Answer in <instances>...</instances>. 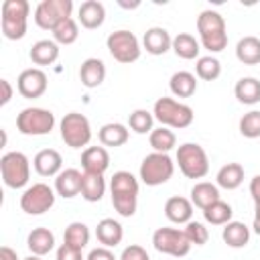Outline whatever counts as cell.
I'll use <instances>...</instances> for the list:
<instances>
[{
  "mask_svg": "<svg viewBox=\"0 0 260 260\" xmlns=\"http://www.w3.org/2000/svg\"><path fill=\"white\" fill-rule=\"evenodd\" d=\"M59 130H61V138L67 146L71 148H81V146H87L89 140H91V126H89V120L79 114V112H69L63 116L61 124H59Z\"/></svg>",
  "mask_w": 260,
  "mask_h": 260,
  "instance_id": "10",
  "label": "cell"
},
{
  "mask_svg": "<svg viewBox=\"0 0 260 260\" xmlns=\"http://www.w3.org/2000/svg\"><path fill=\"white\" fill-rule=\"evenodd\" d=\"M104 20H106V8H104L102 2H98V0L81 2V6H79V22H81L83 28H89V30L100 28L104 24Z\"/></svg>",
  "mask_w": 260,
  "mask_h": 260,
  "instance_id": "22",
  "label": "cell"
},
{
  "mask_svg": "<svg viewBox=\"0 0 260 260\" xmlns=\"http://www.w3.org/2000/svg\"><path fill=\"white\" fill-rule=\"evenodd\" d=\"M120 260H150V258H148V254H146V250H144L142 246L130 244V246H126V248L122 250Z\"/></svg>",
  "mask_w": 260,
  "mask_h": 260,
  "instance_id": "43",
  "label": "cell"
},
{
  "mask_svg": "<svg viewBox=\"0 0 260 260\" xmlns=\"http://www.w3.org/2000/svg\"><path fill=\"white\" fill-rule=\"evenodd\" d=\"M85 260H116V256H114V252H112L110 248L100 246V248H93V250L87 254Z\"/></svg>",
  "mask_w": 260,
  "mask_h": 260,
  "instance_id": "45",
  "label": "cell"
},
{
  "mask_svg": "<svg viewBox=\"0 0 260 260\" xmlns=\"http://www.w3.org/2000/svg\"><path fill=\"white\" fill-rule=\"evenodd\" d=\"M106 193V179L104 175H95V173H83V181H81V197L89 203H95L104 197Z\"/></svg>",
  "mask_w": 260,
  "mask_h": 260,
  "instance_id": "32",
  "label": "cell"
},
{
  "mask_svg": "<svg viewBox=\"0 0 260 260\" xmlns=\"http://www.w3.org/2000/svg\"><path fill=\"white\" fill-rule=\"evenodd\" d=\"M185 236H187V240L191 242V246H203V244H207V240H209V232H207V228L203 225V223H199V221H189V223H185Z\"/></svg>",
  "mask_w": 260,
  "mask_h": 260,
  "instance_id": "41",
  "label": "cell"
},
{
  "mask_svg": "<svg viewBox=\"0 0 260 260\" xmlns=\"http://www.w3.org/2000/svg\"><path fill=\"white\" fill-rule=\"evenodd\" d=\"M175 173V162L169 154L165 152H150L142 158L140 162V169H138V175H140V181L148 187H158V185H165Z\"/></svg>",
  "mask_w": 260,
  "mask_h": 260,
  "instance_id": "5",
  "label": "cell"
},
{
  "mask_svg": "<svg viewBox=\"0 0 260 260\" xmlns=\"http://www.w3.org/2000/svg\"><path fill=\"white\" fill-rule=\"evenodd\" d=\"M234 93H236V100L240 104L254 106L260 102V81L256 77H242L236 81Z\"/></svg>",
  "mask_w": 260,
  "mask_h": 260,
  "instance_id": "30",
  "label": "cell"
},
{
  "mask_svg": "<svg viewBox=\"0 0 260 260\" xmlns=\"http://www.w3.org/2000/svg\"><path fill=\"white\" fill-rule=\"evenodd\" d=\"M221 238L230 248H244L250 242V228L242 221H230L223 225Z\"/></svg>",
  "mask_w": 260,
  "mask_h": 260,
  "instance_id": "33",
  "label": "cell"
},
{
  "mask_svg": "<svg viewBox=\"0 0 260 260\" xmlns=\"http://www.w3.org/2000/svg\"><path fill=\"white\" fill-rule=\"evenodd\" d=\"M152 114H154V120L160 122V126H167L171 130L187 128L193 124V118H195V112L191 106L177 102L173 98H158L154 102Z\"/></svg>",
  "mask_w": 260,
  "mask_h": 260,
  "instance_id": "4",
  "label": "cell"
},
{
  "mask_svg": "<svg viewBox=\"0 0 260 260\" xmlns=\"http://www.w3.org/2000/svg\"><path fill=\"white\" fill-rule=\"evenodd\" d=\"M232 215H234L232 205L225 203V201H221V199H217L215 203H211L209 207L203 209V217L211 225H225V223L232 221Z\"/></svg>",
  "mask_w": 260,
  "mask_h": 260,
  "instance_id": "35",
  "label": "cell"
},
{
  "mask_svg": "<svg viewBox=\"0 0 260 260\" xmlns=\"http://www.w3.org/2000/svg\"><path fill=\"white\" fill-rule=\"evenodd\" d=\"M152 246L167 256L183 258L191 252V242L187 240L185 232L179 228H158L152 234Z\"/></svg>",
  "mask_w": 260,
  "mask_h": 260,
  "instance_id": "11",
  "label": "cell"
},
{
  "mask_svg": "<svg viewBox=\"0 0 260 260\" xmlns=\"http://www.w3.org/2000/svg\"><path fill=\"white\" fill-rule=\"evenodd\" d=\"M0 89H2V95H0V106H6L10 100H12V85L8 79H0Z\"/></svg>",
  "mask_w": 260,
  "mask_h": 260,
  "instance_id": "46",
  "label": "cell"
},
{
  "mask_svg": "<svg viewBox=\"0 0 260 260\" xmlns=\"http://www.w3.org/2000/svg\"><path fill=\"white\" fill-rule=\"evenodd\" d=\"M32 167L41 177H57L63 171V158L55 148H43L35 154Z\"/></svg>",
  "mask_w": 260,
  "mask_h": 260,
  "instance_id": "15",
  "label": "cell"
},
{
  "mask_svg": "<svg viewBox=\"0 0 260 260\" xmlns=\"http://www.w3.org/2000/svg\"><path fill=\"white\" fill-rule=\"evenodd\" d=\"M177 165L187 179H203L209 173L207 152L197 142H185L177 148Z\"/></svg>",
  "mask_w": 260,
  "mask_h": 260,
  "instance_id": "6",
  "label": "cell"
},
{
  "mask_svg": "<svg viewBox=\"0 0 260 260\" xmlns=\"http://www.w3.org/2000/svg\"><path fill=\"white\" fill-rule=\"evenodd\" d=\"M95 236H98V242L104 246V248H114L122 242L124 238V228L120 221L112 219V217H104L98 228H95Z\"/></svg>",
  "mask_w": 260,
  "mask_h": 260,
  "instance_id": "21",
  "label": "cell"
},
{
  "mask_svg": "<svg viewBox=\"0 0 260 260\" xmlns=\"http://www.w3.org/2000/svg\"><path fill=\"white\" fill-rule=\"evenodd\" d=\"M47 73L41 69V67H28L24 71H20L18 79H16V87H18V93L26 100H35V98H41L45 91H47Z\"/></svg>",
  "mask_w": 260,
  "mask_h": 260,
  "instance_id": "14",
  "label": "cell"
},
{
  "mask_svg": "<svg viewBox=\"0 0 260 260\" xmlns=\"http://www.w3.org/2000/svg\"><path fill=\"white\" fill-rule=\"evenodd\" d=\"M81 167L83 173H95L104 175L110 167V154L104 146H87L81 152Z\"/></svg>",
  "mask_w": 260,
  "mask_h": 260,
  "instance_id": "19",
  "label": "cell"
},
{
  "mask_svg": "<svg viewBox=\"0 0 260 260\" xmlns=\"http://www.w3.org/2000/svg\"><path fill=\"white\" fill-rule=\"evenodd\" d=\"M57 260H83V254H81V250H77V248H73V246L63 242L57 248Z\"/></svg>",
  "mask_w": 260,
  "mask_h": 260,
  "instance_id": "44",
  "label": "cell"
},
{
  "mask_svg": "<svg viewBox=\"0 0 260 260\" xmlns=\"http://www.w3.org/2000/svg\"><path fill=\"white\" fill-rule=\"evenodd\" d=\"M55 126V114L45 108H24L16 116V128L24 136L49 134Z\"/></svg>",
  "mask_w": 260,
  "mask_h": 260,
  "instance_id": "8",
  "label": "cell"
},
{
  "mask_svg": "<svg viewBox=\"0 0 260 260\" xmlns=\"http://www.w3.org/2000/svg\"><path fill=\"white\" fill-rule=\"evenodd\" d=\"M30 4L26 0H4L0 8L2 35L8 41H18L26 35Z\"/></svg>",
  "mask_w": 260,
  "mask_h": 260,
  "instance_id": "3",
  "label": "cell"
},
{
  "mask_svg": "<svg viewBox=\"0 0 260 260\" xmlns=\"http://www.w3.org/2000/svg\"><path fill=\"white\" fill-rule=\"evenodd\" d=\"M79 79L81 83L87 87V89H93V87H100L106 79V65L102 59H95V57H89L81 63L79 67Z\"/></svg>",
  "mask_w": 260,
  "mask_h": 260,
  "instance_id": "20",
  "label": "cell"
},
{
  "mask_svg": "<svg viewBox=\"0 0 260 260\" xmlns=\"http://www.w3.org/2000/svg\"><path fill=\"white\" fill-rule=\"evenodd\" d=\"M0 173H2V181L6 187L22 189L30 179V160L26 158V154L18 150L6 152L0 158Z\"/></svg>",
  "mask_w": 260,
  "mask_h": 260,
  "instance_id": "7",
  "label": "cell"
},
{
  "mask_svg": "<svg viewBox=\"0 0 260 260\" xmlns=\"http://www.w3.org/2000/svg\"><path fill=\"white\" fill-rule=\"evenodd\" d=\"M51 32H53V41H55L57 45H71V43H75L77 37H79V26H77V22H75L73 18H65V20L59 22Z\"/></svg>",
  "mask_w": 260,
  "mask_h": 260,
  "instance_id": "37",
  "label": "cell"
},
{
  "mask_svg": "<svg viewBox=\"0 0 260 260\" xmlns=\"http://www.w3.org/2000/svg\"><path fill=\"white\" fill-rule=\"evenodd\" d=\"M215 181H217V187L234 191L244 183V167L240 162H228L217 171Z\"/></svg>",
  "mask_w": 260,
  "mask_h": 260,
  "instance_id": "29",
  "label": "cell"
},
{
  "mask_svg": "<svg viewBox=\"0 0 260 260\" xmlns=\"http://www.w3.org/2000/svg\"><path fill=\"white\" fill-rule=\"evenodd\" d=\"M152 124H154V114L148 112V110L138 108V110H134V112L128 116V126H130V130L136 132V134H146V132L150 134V132L154 130Z\"/></svg>",
  "mask_w": 260,
  "mask_h": 260,
  "instance_id": "38",
  "label": "cell"
},
{
  "mask_svg": "<svg viewBox=\"0 0 260 260\" xmlns=\"http://www.w3.org/2000/svg\"><path fill=\"white\" fill-rule=\"evenodd\" d=\"M148 142H150V146L154 148V152H165V154H169V150H173L175 144H177V136H175V132H173L171 128L160 126V128H154V130L148 134Z\"/></svg>",
  "mask_w": 260,
  "mask_h": 260,
  "instance_id": "34",
  "label": "cell"
},
{
  "mask_svg": "<svg viewBox=\"0 0 260 260\" xmlns=\"http://www.w3.org/2000/svg\"><path fill=\"white\" fill-rule=\"evenodd\" d=\"M128 136H130V130L120 124V122H110V124H104L98 132V138L102 142V146H122L128 142Z\"/></svg>",
  "mask_w": 260,
  "mask_h": 260,
  "instance_id": "26",
  "label": "cell"
},
{
  "mask_svg": "<svg viewBox=\"0 0 260 260\" xmlns=\"http://www.w3.org/2000/svg\"><path fill=\"white\" fill-rule=\"evenodd\" d=\"M106 47H108L110 55L118 63H124V65H130V63L138 61L140 51H142L136 35L130 32V30H124V28L110 32L108 39H106Z\"/></svg>",
  "mask_w": 260,
  "mask_h": 260,
  "instance_id": "9",
  "label": "cell"
},
{
  "mask_svg": "<svg viewBox=\"0 0 260 260\" xmlns=\"http://www.w3.org/2000/svg\"><path fill=\"white\" fill-rule=\"evenodd\" d=\"M55 205V191L47 183H35L20 195V209L28 215H41Z\"/></svg>",
  "mask_w": 260,
  "mask_h": 260,
  "instance_id": "13",
  "label": "cell"
},
{
  "mask_svg": "<svg viewBox=\"0 0 260 260\" xmlns=\"http://www.w3.org/2000/svg\"><path fill=\"white\" fill-rule=\"evenodd\" d=\"M236 59L244 65H258L260 63V39L258 37H242L236 45Z\"/></svg>",
  "mask_w": 260,
  "mask_h": 260,
  "instance_id": "27",
  "label": "cell"
},
{
  "mask_svg": "<svg viewBox=\"0 0 260 260\" xmlns=\"http://www.w3.org/2000/svg\"><path fill=\"white\" fill-rule=\"evenodd\" d=\"M26 246L30 254L45 256L55 248V234L49 228H35L26 238Z\"/></svg>",
  "mask_w": 260,
  "mask_h": 260,
  "instance_id": "23",
  "label": "cell"
},
{
  "mask_svg": "<svg viewBox=\"0 0 260 260\" xmlns=\"http://www.w3.org/2000/svg\"><path fill=\"white\" fill-rule=\"evenodd\" d=\"M169 89L175 98H191L197 91V77L191 71H177L169 79Z\"/></svg>",
  "mask_w": 260,
  "mask_h": 260,
  "instance_id": "25",
  "label": "cell"
},
{
  "mask_svg": "<svg viewBox=\"0 0 260 260\" xmlns=\"http://www.w3.org/2000/svg\"><path fill=\"white\" fill-rule=\"evenodd\" d=\"M24 260H41V256H35V254H30L28 258H24Z\"/></svg>",
  "mask_w": 260,
  "mask_h": 260,
  "instance_id": "48",
  "label": "cell"
},
{
  "mask_svg": "<svg viewBox=\"0 0 260 260\" xmlns=\"http://www.w3.org/2000/svg\"><path fill=\"white\" fill-rule=\"evenodd\" d=\"M165 215L169 221L173 223H189L193 217V203L187 197L181 195H173L165 201Z\"/></svg>",
  "mask_w": 260,
  "mask_h": 260,
  "instance_id": "18",
  "label": "cell"
},
{
  "mask_svg": "<svg viewBox=\"0 0 260 260\" xmlns=\"http://www.w3.org/2000/svg\"><path fill=\"white\" fill-rule=\"evenodd\" d=\"M240 134L246 138L260 136V110H250L240 118Z\"/></svg>",
  "mask_w": 260,
  "mask_h": 260,
  "instance_id": "40",
  "label": "cell"
},
{
  "mask_svg": "<svg viewBox=\"0 0 260 260\" xmlns=\"http://www.w3.org/2000/svg\"><path fill=\"white\" fill-rule=\"evenodd\" d=\"M195 73L203 81H213V79H217L221 75V63L211 55L199 57L197 63H195Z\"/></svg>",
  "mask_w": 260,
  "mask_h": 260,
  "instance_id": "39",
  "label": "cell"
},
{
  "mask_svg": "<svg viewBox=\"0 0 260 260\" xmlns=\"http://www.w3.org/2000/svg\"><path fill=\"white\" fill-rule=\"evenodd\" d=\"M0 260H18V256H16V252H14L12 248L2 246V248H0Z\"/></svg>",
  "mask_w": 260,
  "mask_h": 260,
  "instance_id": "47",
  "label": "cell"
},
{
  "mask_svg": "<svg viewBox=\"0 0 260 260\" xmlns=\"http://www.w3.org/2000/svg\"><path fill=\"white\" fill-rule=\"evenodd\" d=\"M142 45L146 53L158 57V55H165L169 49H173V37L162 26H150L142 37Z\"/></svg>",
  "mask_w": 260,
  "mask_h": 260,
  "instance_id": "16",
  "label": "cell"
},
{
  "mask_svg": "<svg viewBox=\"0 0 260 260\" xmlns=\"http://www.w3.org/2000/svg\"><path fill=\"white\" fill-rule=\"evenodd\" d=\"M112 205L122 217H132L138 205V179L130 171L114 173L110 181Z\"/></svg>",
  "mask_w": 260,
  "mask_h": 260,
  "instance_id": "1",
  "label": "cell"
},
{
  "mask_svg": "<svg viewBox=\"0 0 260 260\" xmlns=\"http://www.w3.org/2000/svg\"><path fill=\"white\" fill-rule=\"evenodd\" d=\"M219 199V187L207 181H199L191 187V203L199 209L209 207L211 203H215Z\"/></svg>",
  "mask_w": 260,
  "mask_h": 260,
  "instance_id": "28",
  "label": "cell"
},
{
  "mask_svg": "<svg viewBox=\"0 0 260 260\" xmlns=\"http://www.w3.org/2000/svg\"><path fill=\"white\" fill-rule=\"evenodd\" d=\"M81 181L83 173H79L77 169H65L55 177V193L65 199H71L81 193Z\"/></svg>",
  "mask_w": 260,
  "mask_h": 260,
  "instance_id": "17",
  "label": "cell"
},
{
  "mask_svg": "<svg viewBox=\"0 0 260 260\" xmlns=\"http://www.w3.org/2000/svg\"><path fill=\"white\" fill-rule=\"evenodd\" d=\"M63 242L69 244V246H73V248H77V250H83L89 244V228L83 221H71L65 228Z\"/></svg>",
  "mask_w": 260,
  "mask_h": 260,
  "instance_id": "36",
  "label": "cell"
},
{
  "mask_svg": "<svg viewBox=\"0 0 260 260\" xmlns=\"http://www.w3.org/2000/svg\"><path fill=\"white\" fill-rule=\"evenodd\" d=\"M28 57L35 65H53L59 59V45L55 41L41 39L30 47Z\"/></svg>",
  "mask_w": 260,
  "mask_h": 260,
  "instance_id": "24",
  "label": "cell"
},
{
  "mask_svg": "<svg viewBox=\"0 0 260 260\" xmlns=\"http://www.w3.org/2000/svg\"><path fill=\"white\" fill-rule=\"evenodd\" d=\"M173 51L177 57L185 59V61H191V59H199V41L189 35V32H179L177 37H173Z\"/></svg>",
  "mask_w": 260,
  "mask_h": 260,
  "instance_id": "31",
  "label": "cell"
},
{
  "mask_svg": "<svg viewBox=\"0 0 260 260\" xmlns=\"http://www.w3.org/2000/svg\"><path fill=\"white\" fill-rule=\"evenodd\" d=\"M197 32L203 49L211 53H221L228 47L225 20L217 10H203L197 16Z\"/></svg>",
  "mask_w": 260,
  "mask_h": 260,
  "instance_id": "2",
  "label": "cell"
},
{
  "mask_svg": "<svg viewBox=\"0 0 260 260\" xmlns=\"http://www.w3.org/2000/svg\"><path fill=\"white\" fill-rule=\"evenodd\" d=\"M250 195L254 199V232L260 236V175H256L252 181H250Z\"/></svg>",
  "mask_w": 260,
  "mask_h": 260,
  "instance_id": "42",
  "label": "cell"
},
{
  "mask_svg": "<svg viewBox=\"0 0 260 260\" xmlns=\"http://www.w3.org/2000/svg\"><path fill=\"white\" fill-rule=\"evenodd\" d=\"M73 2L71 0H43L35 8V22L43 30H53L65 18H71Z\"/></svg>",
  "mask_w": 260,
  "mask_h": 260,
  "instance_id": "12",
  "label": "cell"
}]
</instances>
